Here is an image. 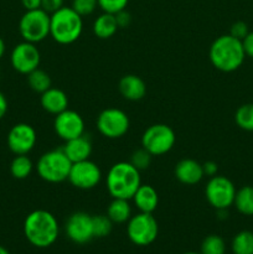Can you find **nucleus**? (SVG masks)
<instances>
[{"instance_id": "a19ab883", "label": "nucleus", "mask_w": 253, "mask_h": 254, "mask_svg": "<svg viewBox=\"0 0 253 254\" xmlns=\"http://www.w3.org/2000/svg\"><path fill=\"white\" fill-rule=\"evenodd\" d=\"M0 254H10V253L6 248H4L2 246H0Z\"/></svg>"}, {"instance_id": "79ce46f5", "label": "nucleus", "mask_w": 253, "mask_h": 254, "mask_svg": "<svg viewBox=\"0 0 253 254\" xmlns=\"http://www.w3.org/2000/svg\"><path fill=\"white\" fill-rule=\"evenodd\" d=\"M184 254H201V253H196V252H186V253H184Z\"/></svg>"}, {"instance_id": "f3484780", "label": "nucleus", "mask_w": 253, "mask_h": 254, "mask_svg": "<svg viewBox=\"0 0 253 254\" xmlns=\"http://www.w3.org/2000/svg\"><path fill=\"white\" fill-rule=\"evenodd\" d=\"M122 97L126 101L136 102L144 98L146 93V84L136 74H126L121 78L118 84Z\"/></svg>"}, {"instance_id": "dca6fc26", "label": "nucleus", "mask_w": 253, "mask_h": 254, "mask_svg": "<svg viewBox=\"0 0 253 254\" xmlns=\"http://www.w3.org/2000/svg\"><path fill=\"white\" fill-rule=\"evenodd\" d=\"M175 178L184 185H196L203 179L202 164L193 159H181L175 165Z\"/></svg>"}, {"instance_id": "bb28decb", "label": "nucleus", "mask_w": 253, "mask_h": 254, "mask_svg": "<svg viewBox=\"0 0 253 254\" xmlns=\"http://www.w3.org/2000/svg\"><path fill=\"white\" fill-rule=\"evenodd\" d=\"M235 122L243 130L253 131V103L238 107L235 113Z\"/></svg>"}, {"instance_id": "cd10ccee", "label": "nucleus", "mask_w": 253, "mask_h": 254, "mask_svg": "<svg viewBox=\"0 0 253 254\" xmlns=\"http://www.w3.org/2000/svg\"><path fill=\"white\" fill-rule=\"evenodd\" d=\"M201 254H225L226 243L221 236L210 235L201 243Z\"/></svg>"}, {"instance_id": "ddd939ff", "label": "nucleus", "mask_w": 253, "mask_h": 254, "mask_svg": "<svg viewBox=\"0 0 253 254\" xmlns=\"http://www.w3.org/2000/svg\"><path fill=\"white\" fill-rule=\"evenodd\" d=\"M7 146L15 155H27L37 141L36 130L27 123H17L7 133Z\"/></svg>"}, {"instance_id": "c756f323", "label": "nucleus", "mask_w": 253, "mask_h": 254, "mask_svg": "<svg viewBox=\"0 0 253 254\" xmlns=\"http://www.w3.org/2000/svg\"><path fill=\"white\" fill-rule=\"evenodd\" d=\"M151 158H153V155H151L149 151H146L144 148H141V149H138V150H135L133 154H131L130 163L131 165L135 166L139 171H141V170H145V169H148L149 166H150Z\"/></svg>"}, {"instance_id": "473e14b6", "label": "nucleus", "mask_w": 253, "mask_h": 254, "mask_svg": "<svg viewBox=\"0 0 253 254\" xmlns=\"http://www.w3.org/2000/svg\"><path fill=\"white\" fill-rule=\"evenodd\" d=\"M250 32V29H248V25L243 21H236L233 22L232 26L230 29V35L231 36L236 37V39L241 40L242 41L246 36Z\"/></svg>"}, {"instance_id": "4c0bfd02", "label": "nucleus", "mask_w": 253, "mask_h": 254, "mask_svg": "<svg viewBox=\"0 0 253 254\" xmlns=\"http://www.w3.org/2000/svg\"><path fill=\"white\" fill-rule=\"evenodd\" d=\"M41 1L42 0H21V4L27 11V10L41 9Z\"/></svg>"}, {"instance_id": "2eb2a0df", "label": "nucleus", "mask_w": 253, "mask_h": 254, "mask_svg": "<svg viewBox=\"0 0 253 254\" xmlns=\"http://www.w3.org/2000/svg\"><path fill=\"white\" fill-rule=\"evenodd\" d=\"M54 129L57 136L67 141L84 134V121L76 111L67 108L55 117Z\"/></svg>"}, {"instance_id": "5701e85b", "label": "nucleus", "mask_w": 253, "mask_h": 254, "mask_svg": "<svg viewBox=\"0 0 253 254\" xmlns=\"http://www.w3.org/2000/svg\"><path fill=\"white\" fill-rule=\"evenodd\" d=\"M233 206L241 215L253 216V186L246 185L236 191Z\"/></svg>"}, {"instance_id": "4468645a", "label": "nucleus", "mask_w": 253, "mask_h": 254, "mask_svg": "<svg viewBox=\"0 0 253 254\" xmlns=\"http://www.w3.org/2000/svg\"><path fill=\"white\" fill-rule=\"evenodd\" d=\"M66 236L76 245H86L94 238L92 216L86 212H74L64 223Z\"/></svg>"}, {"instance_id": "4be33fe9", "label": "nucleus", "mask_w": 253, "mask_h": 254, "mask_svg": "<svg viewBox=\"0 0 253 254\" xmlns=\"http://www.w3.org/2000/svg\"><path fill=\"white\" fill-rule=\"evenodd\" d=\"M118 29L116 16L109 12L101 14L93 22V34L101 40L111 39Z\"/></svg>"}, {"instance_id": "58836bf2", "label": "nucleus", "mask_w": 253, "mask_h": 254, "mask_svg": "<svg viewBox=\"0 0 253 254\" xmlns=\"http://www.w3.org/2000/svg\"><path fill=\"white\" fill-rule=\"evenodd\" d=\"M7 112V99L4 96L2 92H0V119H2L5 117Z\"/></svg>"}, {"instance_id": "f704fd0d", "label": "nucleus", "mask_w": 253, "mask_h": 254, "mask_svg": "<svg viewBox=\"0 0 253 254\" xmlns=\"http://www.w3.org/2000/svg\"><path fill=\"white\" fill-rule=\"evenodd\" d=\"M117 20V24H118L119 29H124V27H128L131 22V15L126 11V9L122 10V11L114 14Z\"/></svg>"}, {"instance_id": "ea45409f", "label": "nucleus", "mask_w": 253, "mask_h": 254, "mask_svg": "<svg viewBox=\"0 0 253 254\" xmlns=\"http://www.w3.org/2000/svg\"><path fill=\"white\" fill-rule=\"evenodd\" d=\"M5 50H6V46H5V42L4 40H2V37L0 36V60H1L2 56H4Z\"/></svg>"}, {"instance_id": "f257e3e1", "label": "nucleus", "mask_w": 253, "mask_h": 254, "mask_svg": "<svg viewBox=\"0 0 253 254\" xmlns=\"http://www.w3.org/2000/svg\"><path fill=\"white\" fill-rule=\"evenodd\" d=\"M24 235L34 247L47 248L59 238V222L49 211L35 210L25 218Z\"/></svg>"}, {"instance_id": "f03ea898", "label": "nucleus", "mask_w": 253, "mask_h": 254, "mask_svg": "<svg viewBox=\"0 0 253 254\" xmlns=\"http://www.w3.org/2000/svg\"><path fill=\"white\" fill-rule=\"evenodd\" d=\"M210 61L221 72H233L240 68L246 59L242 41L230 34L221 35L210 46Z\"/></svg>"}, {"instance_id": "f8f14e48", "label": "nucleus", "mask_w": 253, "mask_h": 254, "mask_svg": "<svg viewBox=\"0 0 253 254\" xmlns=\"http://www.w3.org/2000/svg\"><path fill=\"white\" fill-rule=\"evenodd\" d=\"M12 68L21 74H29L34 69L39 68L41 62V54L36 44L22 41L12 49L10 55Z\"/></svg>"}, {"instance_id": "9d476101", "label": "nucleus", "mask_w": 253, "mask_h": 254, "mask_svg": "<svg viewBox=\"0 0 253 254\" xmlns=\"http://www.w3.org/2000/svg\"><path fill=\"white\" fill-rule=\"evenodd\" d=\"M97 129L108 139H118L126 135L130 127L128 114L118 108L103 109L97 117Z\"/></svg>"}, {"instance_id": "a211bd4d", "label": "nucleus", "mask_w": 253, "mask_h": 254, "mask_svg": "<svg viewBox=\"0 0 253 254\" xmlns=\"http://www.w3.org/2000/svg\"><path fill=\"white\" fill-rule=\"evenodd\" d=\"M63 151L67 155V158L72 161V163H78V161H83L89 159L92 150V141L86 134L77 138L71 139V140L64 141Z\"/></svg>"}, {"instance_id": "423d86ee", "label": "nucleus", "mask_w": 253, "mask_h": 254, "mask_svg": "<svg viewBox=\"0 0 253 254\" xmlns=\"http://www.w3.org/2000/svg\"><path fill=\"white\" fill-rule=\"evenodd\" d=\"M19 32L24 41L39 44L50 36V14L42 9L27 10L19 21Z\"/></svg>"}, {"instance_id": "a878e982", "label": "nucleus", "mask_w": 253, "mask_h": 254, "mask_svg": "<svg viewBox=\"0 0 253 254\" xmlns=\"http://www.w3.org/2000/svg\"><path fill=\"white\" fill-rule=\"evenodd\" d=\"M233 254H253V232L241 231L231 243Z\"/></svg>"}, {"instance_id": "aec40b11", "label": "nucleus", "mask_w": 253, "mask_h": 254, "mask_svg": "<svg viewBox=\"0 0 253 254\" xmlns=\"http://www.w3.org/2000/svg\"><path fill=\"white\" fill-rule=\"evenodd\" d=\"M131 200H133L134 205L138 208L139 212L153 213L159 205V195L151 185H143L141 184L131 197Z\"/></svg>"}, {"instance_id": "b1692460", "label": "nucleus", "mask_w": 253, "mask_h": 254, "mask_svg": "<svg viewBox=\"0 0 253 254\" xmlns=\"http://www.w3.org/2000/svg\"><path fill=\"white\" fill-rule=\"evenodd\" d=\"M32 170H34V163L27 155H16L10 164V173L12 178L17 180L27 179L31 175Z\"/></svg>"}, {"instance_id": "9b49d317", "label": "nucleus", "mask_w": 253, "mask_h": 254, "mask_svg": "<svg viewBox=\"0 0 253 254\" xmlns=\"http://www.w3.org/2000/svg\"><path fill=\"white\" fill-rule=\"evenodd\" d=\"M67 180L78 190H92L102 180V170L94 161L87 160L72 163Z\"/></svg>"}, {"instance_id": "0eeeda50", "label": "nucleus", "mask_w": 253, "mask_h": 254, "mask_svg": "<svg viewBox=\"0 0 253 254\" xmlns=\"http://www.w3.org/2000/svg\"><path fill=\"white\" fill-rule=\"evenodd\" d=\"M159 226L153 213L139 212L126 222V236L129 241L139 247L151 245L156 240Z\"/></svg>"}, {"instance_id": "1a4fd4ad", "label": "nucleus", "mask_w": 253, "mask_h": 254, "mask_svg": "<svg viewBox=\"0 0 253 254\" xmlns=\"http://www.w3.org/2000/svg\"><path fill=\"white\" fill-rule=\"evenodd\" d=\"M236 188L232 181L222 175H215L208 179L205 188L207 202L215 210H228L233 205Z\"/></svg>"}, {"instance_id": "e433bc0d", "label": "nucleus", "mask_w": 253, "mask_h": 254, "mask_svg": "<svg viewBox=\"0 0 253 254\" xmlns=\"http://www.w3.org/2000/svg\"><path fill=\"white\" fill-rule=\"evenodd\" d=\"M202 170H203V175L207 176V178H212V176L217 175L218 166L215 161L210 160L202 164Z\"/></svg>"}, {"instance_id": "7c9ffc66", "label": "nucleus", "mask_w": 253, "mask_h": 254, "mask_svg": "<svg viewBox=\"0 0 253 254\" xmlns=\"http://www.w3.org/2000/svg\"><path fill=\"white\" fill-rule=\"evenodd\" d=\"M97 6H98V0H72L71 7L83 17L93 14Z\"/></svg>"}, {"instance_id": "39448f33", "label": "nucleus", "mask_w": 253, "mask_h": 254, "mask_svg": "<svg viewBox=\"0 0 253 254\" xmlns=\"http://www.w3.org/2000/svg\"><path fill=\"white\" fill-rule=\"evenodd\" d=\"M72 161L67 158L63 149L46 151L36 163L37 175L50 184H59L67 180L71 170Z\"/></svg>"}, {"instance_id": "412c9836", "label": "nucleus", "mask_w": 253, "mask_h": 254, "mask_svg": "<svg viewBox=\"0 0 253 254\" xmlns=\"http://www.w3.org/2000/svg\"><path fill=\"white\" fill-rule=\"evenodd\" d=\"M107 216L113 223H126L131 215V206L126 198H113L107 208Z\"/></svg>"}, {"instance_id": "20e7f679", "label": "nucleus", "mask_w": 253, "mask_h": 254, "mask_svg": "<svg viewBox=\"0 0 253 254\" xmlns=\"http://www.w3.org/2000/svg\"><path fill=\"white\" fill-rule=\"evenodd\" d=\"M83 30V20L71 6L61 9L50 15V36L61 45L73 44L79 39Z\"/></svg>"}, {"instance_id": "c9c22d12", "label": "nucleus", "mask_w": 253, "mask_h": 254, "mask_svg": "<svg viewBox=\"0 0 253 254\" xmlns=\"http://www.w3.org/2000/svg\"><path fill=\"white\" fill-rule=\"evenodd\" d=\"M243 50H245L246 57L253 59V31L248 32L247 36L242 40Z\"/></svg>"}, {"instance_id": "6e6552de", "label": "nucleus", "mask_w": 253, "mask_h": 254, "mask_svg": "<svg viewBox=\"0 0 253 254\" xmlns=\"http://www.w3.org/2000/svg\"><path fill=\"white\" fill-rule=\"evenodd\" d=\"M176 141L175 131L166 124H153L141 135V148L153 156H161L174 148Z\"/></svg>"}, {"instance_id": "c85d7f7f", "label": "nucleus", "mask_w": 253, "mask_h": 254, "mask_svg": "<svg viewBox=\"0 0 253 254\" xmlns=\"http://www.w3.org/2000/svg\"><path fill=\"white\" fill-rule=\"evenodd\" d=\"M92 222H93L94 238L107 237L112 232L113 222L109 220V217L107 215L92 216Z\"/></svg>"}, {"instance_id": "72a5a7b5", "label": "nucleus", "mask_w": 253, "mask_h": 254, "mask_svg": "<svg viewBox=\"0 0 253 254\" xmlns=\"http://www.w3.org/2000/svg\"><path fill=\"white\" fill-rule=\"evenodd\" d=\"M62 6H63V0H42L41 1V9L49 12L50 15L61 9Z\"/></svg>"}, {"instance_id": "6ab92c4d", "label": "nucleus", "mask_w": 253, "mask_h": 254, "mask_svg": "<svg viewBox=\"0 0 253 254\" xmlns=\"http://www.w3.org/2000/svg\"><path fill=\"white\" fill-rule=\"evenodd\" d=\"M40 103H41L44 111H46L50 114H54V116H57L59 113L68 108V97L62 89L51 87L47 91H45L44 93H41Z\"/></svg>"}, {"instance_id": "7ed1b4c3", "label": "nucleus", "mask_w": 253, "mask_h": 254, "mask_svg": "<svg viewBox=\"0 0 253 254\" xmlns=\"http://www.w3.org/2000/svg\"><path fill=\"white\" fill-rule=\"evenodd\" d=\"M107 190L113 198L131 200L141 185L140 171L130 161L116 163L107 174Z\"/></svg>"}, {"instance_id": "2f4dec72", "label": "nucleus", "mask_w": 253, "mask_h": 254, "mask_svg": "<svg viewBox=\"0 0 253 254\" xmlns=\"http://www.w3.org/2000/svg\"><path fill=\"white\" fill-rule=\"evenodd\" d=\"M129 0H98V6L103 12L117 14L126 7Z\"/></svg>"}, {"instance_id": "393cba45", "label": "nucleus", "mask_w": 253, "mask_h": 254, "mask_svg": "<svg viewBox=\"0 0 253 254\" xmlns=\"http://www.w3.org/2000/svg\"><path fill=\"white\" fill-rule=\"evenodd\" d=\"M27 76V84L30 88L36 93H44L49 88L52 87V81L50 74L46 71L41 68H36L32 72H30Z\"/></svg>"}]
</instances>
